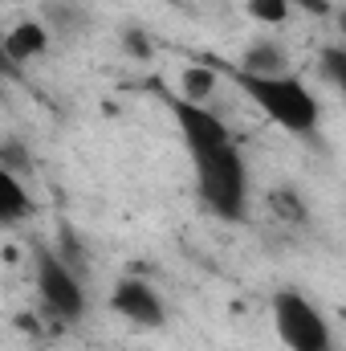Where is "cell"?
I'll return each mask as SVG.
<instances>
[{
    "mask_svg": "<svg viewBox=\"0 0 346 351\" xmlns=\"http://www.w3.org/2000/svg\"><path fill=\"white\" fill-rule=\"evenodd\" d=\"M318 70H322V78H326V82H330V86H334V90L346 98V49H338V45L322 49V58H318Z\"/></svg>",
    "mask_w": 346,
    "mask_h": 351,
    "instance_id": "obj_12",
    "label": "cell"
},
{
    "mask_svg": "<svg viewBox=\"0 0 346 351\" xmlns=\"http://www.w3.org/2000/svg\"><path fill=\"white\" fill-rule=\"evenodd\" d=\"M293 4H302V8H310L314 16H322V12H330V4H326V0H293Z\"/></svg>",
    "mask_w": 346,
    "mask_h": 351,
    "instance_id": "obj_14",
    "label": "cell"
},
{
    "mask_svg": "<svg viewBox=\"0 0 346 351\" xmlns=\"http://www.w3.org/2000/svg\"><path fill=\"white\" fill-rule=\"evenodd\" d=\"M191 168H196L200 200L216 217L245 221V208H249V168H245V156H241L237 143L191 152Z\"/></svg>",
    "mask_w": 346,
    "mask_h": 351,
    "instance_id": "obj_2",
    "label": "cell"
},
{
    "mask_svg": "<svg viewBox=\"0 0 346 351\" xmlns=\"http://www.w3.org/2000/svg\"><path fill=\"white\" fill-rule=\"evenodd\" d=\"M338 29H343V37H346V8L338 12Z\"/></svg>",
    "mask_w": 346,
    "mask_h": 351,
    "instance_id": "obj_15",
    "label": "cell"
},
{
    "mask_svg": "<svg viewBox=\"0 0 346 351\" xmlns=\"http://www.w3.org/2000/svg\"><path fill=\"white\" fill-rule=\"evenodd\" d=\"M0 53H4L8 66H29L33 58H45V53H49V33H45V25H37V21H16V25L4 33Z\"/></svg>",
    "mask_w": 346,
    "mask_h": 351,
    "instance_id": "obj_7",
    "label": "cell"
},
{
    "mask_svg": "<svg viewBox=\"0 0 346 351\" xmlns=\"http://www.w3.org/2000/svg\"><path fill=\"white\" fill-rule=\"evenodd\" d=\"M237 70L273 78V74H285V58H281V49H277L273 41H253V45H249V53L241 58V66H237Z\"/></svg>",
    "mask_w": 346,
    "mask_h": 351,
    "instance_id": "obj_10",
    "label": "cell"
},
{
    "mask_svg": "<svg viewBox=\"0 0 346 351\" xmlns=\"http://www.w3.org/2000/svg\"><path fill=\"white\" fill-rule=\"evenodd\" d=\"M269 208H273V217L285 221V225H302V221L310 217L302 192H293V188H273V192H269Z\"/></svg>",
    "mask_w": 346,
    "mask_h": 351,
    "instance_id": "obj_11",
    "label": "cell"
},
{
    "mask_svg": "<svg viewBox=\"0 0 346 351\" xmlns=\"http://www.w3.org/2000/svg\"><path fill=\"white\" fill-rule=\"evenodd\" d=\"M245 12H249L253 21H261V25H285L289 12H293V4H289V0H249Z\"/></svg>",
    "mask_w": 346,
    "mask_h": 351,
    "instance_id": "obj_13",
    "label": "cell"
},
{
    "mask_svg": "<svg viewBox=\"0 0 346 351\" xmlns=\"http://www.w3.org/2000/svg\"><path fill=\"white\" fill-rule=\"evenodd\" d=\"M273 331H277L285 351H334L330 323L297 290H277L273 294Z\"/></svg>",
    "mask_w": 346,
    "mask_h": 351,
    "instance_id": "obj_4",
    "label": "cell"
},
{
    "mask_svg": "<svg viewBox=\"0 0 346 351\" xmlns=\"http://www.w3.org/2000/svg\"><path fill=\"white\" fill-rule=\"evenodd\" d=\"M168 106H172V114H175V127H179V135H183L187 156H191V152H208V147H224V143H232L228 123H224L220 114H212L208 106L183 102L179 94H168Z\"/></svg>",
    "mask_w": 346,
    "mask_h": 351,
    "instance_id": "obj_5",
    "label": "cell"
},
{
    "mask_svg": "<svg viewBox=\"0 0 346 351\" xmlns=\"http://www.w3.org/2000/svg\"><path fill=\"white\" fill-rule=\"evenodd\" d=\"M216 86H220V78H216V70L204 66V62H191V66L179 70V98H183V102L208 106V98L216 94Z\"/></svg>",
    "mask_w": 346,
    "mask_h": 351,
    "instance_id": "obj_9",
    "label": "cell"
},
{
    "mask_svg": "<svg viewBox=\"0 0 346 351\" xmlns=\"http://www.w3.org/2000/svg\"><path fill=\"white\" fill-rule=\"evenodd\" d=\"M29 213H33V196L25 192L21 176L12 172V168H0V225L12 229V225H21Z\"/></svg>",
    "mask_w": 346,
    "mask_h": 351,
    "instance_id": "obj_8",
    "label": "cell"
},
{
    "mask_svg": "<svg viewBox=\"0 0 346 351\" xmlns=\"http://www.w3.org/2000/svg\"><path fill=\"white\" fill-rule=\"evenodd\" d=\"M33 286H37V298L41 306L62 319V323H78L86 315V290H82V278L78 269L66 262L62 254L37 245L33 250Z\"/></svg>",
    "mask_w": 346,
    "mask_h": 351,
    "instance_id": "obj_3",
    "label": "cell"
},
{
    "mask_svg": "<svg viewBox=\"0 0 346 351\" xmlns=\"http://www.w3.org/2000/svg\"><path fill=\"white\" fill-rule=\"evenodd\" d=\"M110 311H114L118 319H127L131 327H147V331L163 327V319H168V306H163V298L155 294V286L143 282V278H131V274L114 282V290H110Z\"/></svg>",
    "mask_w": 346,
    "mask_h": 351,
    "instance_id": "obj_6",
    "label": "cell"
},
{
    "mask_svg": "<svg viewBox=\"0 0 346 351\" xmlns=\"http://www.w3.org/2000/svg\"><path fill=\"white\" fill-rule=\"evenodd\" d=\"M232 82L245 90V98L257 106L269 123H277L281 131L289 135H314L318 131V119H322V106L314 98V90L306 86L302 78L293 74H245V70H228Z\"/></svg>",
    "mask_w": 346,
    "mask_h": 351,
    "instance_id": "obj_1",
    "label": "cell"
}]
</instances>
